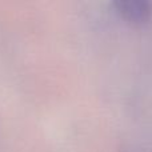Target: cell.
Wrapping results in <instances>:
<instances>
[{
    "mask_svg": "<svg viewBox=\"0 0 152 152\" xmlns=\"http://www.w3.org/2000/svg\"><path fill=\"white\" fill-rule=\"evenodd\" d=\"M116 12L131 24H143L152 15V0H112Z\"/></svg>",
    "mask_w": 152,
    "mask_h": 152,
    "instance_id": "obj_1",
    "label": "cell"
}]
</instances>
